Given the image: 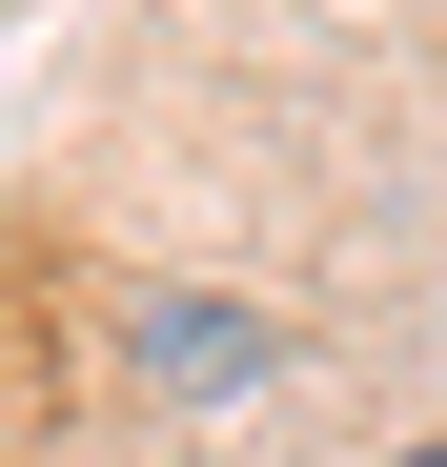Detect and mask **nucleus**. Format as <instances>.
Instances as JSON below:
<instances>
[{"label": "nucleus", "mask_w": 447, "mask_h": 467, "mask_svg": "<svg viewBox=\"0 0 447 467\" xmlns=\"http://www.w3.org/2000/svg\"><path fill=\"white\" fill-rule=\"evenodd\" d=\"M122 386H142V407H265V386H285V326L224 305V285H163V305H122Z\"/></svg>", "instance_id": "f257e3e1"}, {"label": "nucleus", "mask_w": 447, "mask_h": 467, "mask_svg": "<svg viewBox=\"0 0 447 467\" xmlns=\"http://www.w3.org/2000/svg\"><path fill=\"white\" fill-rule=\"evenodd\" d=\"M407 467H447V447H407Z\"/></svg>", "instance_id": "f03ea898"}]
</instances>
